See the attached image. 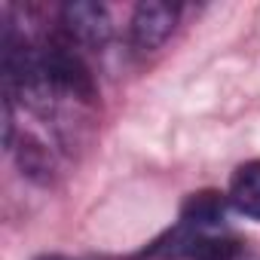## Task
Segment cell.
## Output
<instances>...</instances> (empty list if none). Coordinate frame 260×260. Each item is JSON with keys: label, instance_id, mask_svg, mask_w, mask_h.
I'll return each instance as SVG.
<instances>
[{"label": "cell", "instance_id": "1", "mask_svg": "<svg viewBox=\"0 0 260 260\" xmlns=\"http://www.w3.org/2000/svg\"><path fill=\"white\" fill-rule=\"evenodd\" d=\"M37 61H40V77L49 92H68L74 98L89 101L95 95V83L83 58L74 52L71 43L64 40H46L37 46Z\"/></svg>", "mask_w": 260, "mask_h": 260}, {"label": "cell", "instance_id": "2", "mask_svg": "<svg viewBox=\"0 0 260 260\" xmlns=\"http://www.w3.org/2000/svg\"><path fill=\"white\" fill-rule=\"evenodd\" d=\"M178 22V7L162 4V0H147V4L135 7L132 16V46L138 52H153L169 40Z\"/></svg>", "mask_w": 260, "mask_h": 260}, {"label": "cell", "instance_id": "3", "mask_svg": "<svg viewBox=\"0 0 260 260\" xmlns=\"http://www.w3.org/2000/svg\"><path fill=\"white\" fill-rule=\"evenodd\" d=\"M61 25L71 40L86 46H101L110 37V16L101 4H86V0L68 4L61 10Z\"/></svg>", "mask_w": 260, "mask_h": 260}, {"label": "cell", "instance_id": "4", "mask_svg": "<svg viewBox=\"0 0 260 260\" xmlns=\"http://www.w3.org/2000/svg\"><path fill=\"white\" fill-rule=\"evenodd\" d=\"M226 199L245 217L260 220V162H245V166L236 169Z\"/></svg>", "mask_w": 260, "mask_h": 260}, {"label": "cell", "instance_id": "5", "mask_svg": "<svg viewBox=\"0 0 260 260\" xmlns=\"http://www.w3.org/2000/svg\"><path fill=\"white\" fill-rule=\"evenodd\" d=\"M223 214H226V199H223L217 190L193 193V196H187V202L181 205V223H187V226H193V230L217 226V223H223Z\"/></svg>", "mask_w": 260, "mask_h": 260}, {"label": "cell", "instance_id": "6", "mask_svg": "<svg viewBox=\"0 0 260 260\" xmlns=\"http://www.w3.org/2000/svg\"><path fill=\"white\" fill-rule=\"evenodd\" d=\"M40 260H74V257H61V254H49V257H40Z\"/></svg>", "mask_w": 260, "mask_h": 260}]
</instances>
